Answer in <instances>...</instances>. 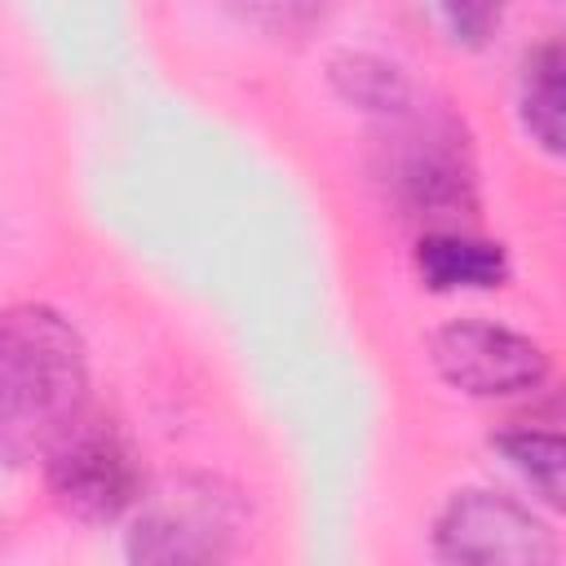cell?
<instances>
[{"label": "cell", "mask_w": 566, "mask_h": 566, "mask_svg": "<svg viewBox=\"0 0 566 566\" xmlns=\"http://www.w3.org/2000/svg\"><path fill=\"white\" fill-rule=\"evenodd\" d=\"M416 270L433 292H491V287H504L513 274L504 243L478 239L460 226L424 230L416 248Z\"/></svg>", "instance_id": "obj_7"}, {"label": "cell", "mask_w": 566, "mask_h": 566, "mask_svg": "<svg viewBox=\"0 0 566 566\" xmlns=\"http://www.w3.org/2000/svg\"><path fill=\"white\" fill-rule=\"evenodd\" d=\"M429 358L438 376L469 398L535 394L553 371V358L539 340L486 318H455L438 327L429 340Z\"/></svg>", "instance_id": "obj_6"}, {"label": "cell", "mask_w": 566, "mask_h": 566, "mask_svg": "<svg viewBox=\"0 0 566 566\" xmlns=\"http://www.w3.org/2000/svg\"><path fill=\"white\" fill-rule=\"evenodd\" d=\"M438 13L455 44H486L504 18V0H438Z\"/></svg>", "instance_id": "obj_12"}, {"label": "cell", "mask_w": 566, "mask_h": 566, "mask_svg": "<svg viewBox=\"0 0 566 566\" xmlns=\"http://www.w3.org/2000/svg\"><path fill=\"white\" fill-rule=\"evenodd\" d=\"M243 27L261 31V35H274V40H296V35H310L332 0H221Z\"/></svg>", "instance_id": "obj_11"}, {"label": "cell", "mask_w": 566, "mask_h": 566, "mask_svg": "<svg viewBox=\"0 0 566 566\" xmlns=\"http://www.w3.org/2000/svg\"><path fill=\"white\" fill-rule=\"evenodd\" d=\"M44 460H49V495L75 522L88 526L115 522L142 495L137 451L115 424L80 416Z\"/></svg>", "instance_id": "obj_4"}, {"label": "cell", "mask_w": 566, "mask_h": 566, "mask_svg": "<svg viewBox=\"0 0 566 566\" xmlns=\"http://www.w3.org/2000/svg\"><path fill=\"white\" fill-rule=\"evenodd\" d=\"M376 186L402 221L451 230L478 212V164L464 124L447 111H398L376 142Z\"/></svg>", "instance_id": "obj_2"}, {"label": "cell", "mask_w": 566, "mask_h": 566, "mask_svg": "<svg viewBox=\"0 0 566 566\" xmlns=\"http://www.w3.org/2000/svg\"><path fill=\"white\" fill-rule=\"evenodd\" d=\"M433 553L460 566H548L557 557V539L522 500L464 486L433 517Z\"/></svg>", "instance_id": "obj_5"}, {"label": "cell", "mask_w": 566, "mask_h": 566, "mask_svg": "<svg viewBox=\"0 0 566 566\" xmlns=\"http://www.w3.org/2000/svg\"><path fill=\"white\" fill-rule=\"evenodd\" d=\"M491 447L531 482V491L562 509V495H566V442L557 429H531V424H517V429H500L491 433Z\"/></svg>", "instance_id": "obj_10"}, {"label": "cell", "mask_w": 566, "mask_h": 566, "mask_svg": "<svg viewBox=\"0 0 566 566\" xmlns=\"http://www.w3.org/2000/svg\"><path fill=\"white\" fill-rule=\"evenodd\" d=\"M88 358L80 332L44 305L0 310V460L49 455L84 416Z\"/></svg>", "instance_id": "obj_1"}, {"label": "cell", "mask_w": 566, "mask_h": 566, "mask_svg": "<svg viewBox=\"0 0 566 566\" xmlns=\"http://www.w3.org/2000/svg\"><path fill=\"white\" fill-rule=\"evenodd\" d=\"M566 57L557 40L535 44L522 57V80H517V115L526 137L544 155H562V115H566V84H562Z\"/></svg>", "instance_id": "obj_8"}, {"label": "cell", "mask_w": 566, "mask_h": 566, "mask_svg": "<svg viewBox=\"0 0 566 566\" xmlns=\"http://www.w3.org/2000/svg\"><path fill=\"white\" fill-rule=\"evenodd\" d=\"M248 535L243 495L208 473H172L142 491L128 509L124 553L142 566H208L226 562Z\"/></svg>", "instance_id": "obj_3"}, {"label": "cell", "mask_w": 566, "mask_h": 566, "mask_svg": "<svg viewBox=\"0 0 566 566\" xmlns=\"http://www.w3.org/2000/svg\"><path fill=\"white\" fill-rule=\"evenodd\" d=\"M327 80L340 93V102L371 111V115H385V119L411 106L407 75L380 53H336L327 62Z\"/></svg>", "instance_id": "obj_9"}]
</instances>
